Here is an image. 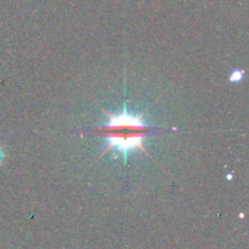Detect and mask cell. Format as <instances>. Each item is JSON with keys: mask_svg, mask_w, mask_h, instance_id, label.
<instances>
[{"mask_svg": "<svg viewBox=\"0 0 249 249\" xmlns=\"http://www.w3.org/2000/svg\"><path fill=\"white\" fill-rule=\"evenodd\" d=\"M151 106L152 105H148L142 112L138 114H133L128 111L126 102H124L122 111L117 114L109 113V112H106L102 108V112L106 113L107 117H108V123L104 126H99V128L85 131V133H90L91 135L95 136H104L108 140V145L102 151L100 157L106 155L108 151L113 150L122 156L123 162L126 164L128 156L134 151L140 150L147 156H150L147 150L143 147V141H145L146 138L155 135L156 133H160V131L162 133H165V131L169 133V131L177 130V129L165 130L163 128L152 126L146 123L143 118H145V113Z\"/></svg>", "mask_w": 249, "mask_h": 249, "instance_id": "6da1fadb", "label": "cell"}, {"mask_svg": "<svg viewBox=\"0 0 249 249\" xmlns=\"http://www.w3.org/2000/svg\"><path fill=\"white\" fill-rule=\"evenodd\" d=\"M243 74H245L243 71H240V70L233 71V72L230 74V78H229V79H230L231 83H240L241 80H242Z\"/></svg>", "mask_w": 249, "mask_h": 249, "instance_id": "7a4b0ae2", "label": "cell"}, {"mask_svg": "<svg viewBox=\"0 0 249 249\" xmlns=\"http://www.w3.org/2000/svg\"><path fill=\"white\" fill-rule=\"evenodd\" d=\"M5 160V152L1 147H0V164L2 163V160Z\"/></svg>", "mask_w": 249, "mask_h": 249, "instance_id": "3957f363", "label": "cell"}]
</instances>
